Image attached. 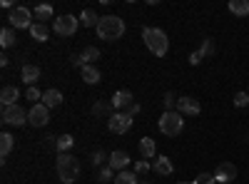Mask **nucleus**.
Listing matches in <instances>:
<instances>
[{"label": "nucleus", "mask_w": 249, "mask_h": 184, "mask_svg": "<svg viewBox=\"0 0 249 184\" xmlns=\"http://www.w3.org/2000/svg\"><path fill=\"white\" fill-rule=\"evenodd\" d=\"M130 125H132V115L130 112H112L107 117V130L112 134H124L130 130Z\"/></svg>", "instance_id": "0eeeda50"}, {"label": "nucleus", "mask_w": 249, "mask_h": 184, "mask_svg": "<svg viewBox=\"0 0 249 184\" xmlns=\"http://www.w3.org/2000/svg\"><path fill=\"white\" fill-rule=\"evenodd\" d=\"M112 177H115V169H112L110 165H107V167H100V174H97L100 182H110Z\"/></svg>", "instance_id": "7c9ffc66"}, {"label": "nucleus", "mask_w": 249, "mask_h": 184, "mask_svg": "<svg viewBox=\"0 0 249 184\" xmlns=\"http://www.w3.org/2000/svg\"><path fill=\"white\" fill-rule=\"evenodd\" d=\"M122 35H124V20L122 17H117V15L100 17V23H97V37L100 40L112 43V40H120Z\"/></svg>", "instance_id": "7ed1b4c3"}, {"label": "nucleus", "mask_w": 249, "mask_h": 184, "mask_svg": "<svg viewBox=\"0 0 249 184\" xmlns=\"http://www.w3.org/2000/svg\"><path fill=\"white\" fill-rule=\"evenodd\" d=\"M150 169H152V165H150V162H144V159L135 162V174H144V172H150Z\"/></svg>", "instance_id": "f704fd0d"}, {"label": "nucleus", "mask_w": 249, "mask_h": 184, "mask_svg": "<svg viewBox=\"0 0 249 184\" xmlns=\"http://www.w3.org/2000/svg\"><path fill=\"white\" fill-rule=\"evenodd\" d=\"M28 100H33V105H37V102H43V92H40L37 87H28Z\"/></svg>", "instance_id": "2f4dec72"}, {"label": "nucleus", "mask_w": 249, "mask_h": 184, "mask_svg": "<svg viewBox=\"0 0 249 184\" xmlns=\"http://www.w3.org/2000/svg\"><path fill=\"white\" fill-rule=\"evenodd\" d=\"M107 165H110L115 172L127 169V165H130V154L124 152V150H115V152L110 154V159H107Z\"/></svg>", "instance_id": "ddd939ff"}, {"label": "nucleus", "mask_w": 249, "mask_h": 184, "mask_svg": "<svg viewBox=\"0 0 249 184\" xmlns=\"http://www.w3.org/2000/svg\"><path fill=\"white\" fill-rule=\"evenodd\" d=\"M110 105H112L115 110H124V112H127V110L135 105V97H132L130 90H117V92L112 95V100H110Z\"/></svg>", "instance_id": "9d476101"}, {"label": "nucleus", "mask_w": 249, "mask_h": 184, "mask_svg": "<svg viewBox=\"0 0 249 184\" xmlns=\"http://www.w3.org/2000/svg\"><path fill=\"white\" fill-rule=\"evenodd\" d=\"M80 75H82V80H85L88 85H97L100 83V70L95 65H82L80 67Z\"/></svg>", "instance_id": "f3484780"}, {"label": "nucleus", "mask_w": 249, "mask_h": 184, "mask_svg": "<svg viewBox=\"0 0 249 184\" xmlns=\"http://www.w3.org/2000/svg\"><path fill=\"white\" fill-rule=\"evenodd\" d=\"M249 105V92H237L234 95V107H247Z\"/></svg>", "instance_id": "473e14b6"}, {"label": "nucleus", "mask_w": 249, "mask_h": 184, "mask_svg": "<svg viewBox=\"0 0 249 184\" xmlns=\"http://www.w3.org/2000/svg\"><path fill=\"white\" fill-rule=\"evenodd\" d=\"M37 80H40V67L37 65H23V83H28V87H35Z\"/></svg>", "instance_id": "a211bd4d"}, {"label": "nucleus", "mask_w": 249, "mask_h": 184, "mask_svg": "<svg viewBox=\"0 0 249 184\" xmlns=\"http://www.w3.org/2000/svg\"><path fill=\"white\" fill-rule=\"evenodd\" d=\"M115 184H140V179L135 177V172H127V169H122L115 174Z\"/></svg>", "instance_id": "cd10ccee"}, {"label": "nucleus", "mask_w": 249, "mask_h": 184, "mask_svg": "<svg viewBox=\"0 0 249 184\" xmlns=\"http://www.w3.org/2000/svg\"><path fill=\"white\" fill-rule=\"evenodd\" d=\"M202 63V52L199 50H195L192 55H190V65H199Z\"/></svg>", "instance_id": "4c0bfd02"}, {"label": "nucleus", "mask_w": 249, "mask_h": 184, "mask_svg": "<svg viewBox=\"0 0 249 184\" xmlns=\"http://www.w3.org/2000/svg\"><path fill=\"white\" fill-rule=\"evenodd\" d=\"M177 112L184 117V115H190V117H197L199 112H202V105L195 100V97H179V102H177Z\"/></svg>", "instance_id": "9b49d317"}, {"label": "nucleus", "mask_w": 249, "mask_h": 184, "mask_svg": "<svg viewBox=\"0 0 249 184\" xmlns=\"http://www.w3.org/2000/svg\"><path fill=\"white\" fill-rule=\"evenodd\" d=\"M90 159H92V167H102V162H105V152H102V150H95Z\"/></svg>", "instance_id": "e433bc0d"}, {"label": "nucleus", "mask_w": 249, "mask_h": 184, "mask_svg": "<svg viewBox=\"0 0 249 184\" xmlns=\"http://www.w3.org/2000/svg\"><path fill=\"white\" fill-rule=\"evenodd\" d=\"M30 37L37 40V43H45V40L50 37V28L43 25V23H35V25L30 28Z\"/></svg>", "instance_id": "412c9836"}, {"label": "nucleus", "mask_w": 249, "mask_h": 184, "mask_svg": "<svg viewBox=\"0 0 249 184\" xmlns=\"http://www.w3.org/2000/svg\"><path fill=\"white\" fill-rule=\"evenodd\" d=\"M152 169L160 174V177H170L172 174V159L170 157H155V162H152Z\"/></svg>", "instance_id": "2eb2a0df"}, {"label": "nucleus", "mask_w": 249, "mask_h": 184, "mask_svg": "<svg viewBox=\"0 0 249 184\" xmlns=\"http://www.w3.org/2000/svg\"><path fill=\"white\" fill-rule=\"evenodd\" d=\"M72 145H75V137H72V134H60L57 142H55V150H57V154H60V152H70Z\"/></svg>", "instance_id": "a878e982"}, {"label": "nucleus", "mask_w": 249, "mask_h": 184, "mask_svg": "<svg viewBox=\"0 0 249 184\" xmlns=\"http://www.w3.org/2000/svg\"><path fill=\"white\" fill-rule=\"evenodd\" d=\"M97 23H100V17H97L95 10L85 8V10L80 13V25H82V28H97Z\"/></svg>", "instance_id": "6ab92c4d"}, {"label": "nucleus", "mask_w": 249, "mask_h": 184, "mask_svg": "<svg viewBox=\"0 0 249 184\" xmlns=\"http://www.w3.org/2000/svg\"><path fill=\"white\" fill-rule=\"evenodd\" d=\"M48 119H50V110L43 105V102H37V105L30 107V112H28V122H30L33 127H45V125H48Z\"/></svg>", "instance_id": "1a4fd4ad"}, {"label": "nucleus", "mask_w": 249, "mask_h": 184, "mask_svg": "<svg viewBox=\"0 0 249 184\" xmlns=\"http://www.w3.org/2000/svg\"><path fill=\"white\" fill-rule=\"evenodd\" d=\"M3 125H15V127H23L28 122V112L20 107V105H10V107H3Z\"/></svg>", "instance_id": "6e6552de"}, {"label": "nucleus", "mask_w": 249, "mask_h": 184, "mask_svg": "<svg viewBox=\"0 0 249 184\" xmlns=\"http://www.w3.org/2000/svg\"><path fill=\"white\" fill-rule=\"evenodd\" d=\"M13 147H15V139H13V134L3 132V134H0V157L5 159V157L13 152Z\"/></svg>", "instance_id": "5701e85b"}, {"label": "nucleus", "mask_w": 249, "mask_h": 184, "mask_svg": "<svg viewBox=\"0 0 249 184\" xmlns=\"http://www.w3.org/2000/svg\"><path fill=\"white\" fill-rule=\"evenodd\" d=\"M55 169L62 184H72L80 177V162L70 154V152H60L55 159Z\"/></svg>", "instance_id": "f03ea898"}, {"label": "nucleus", "mask_w": 249, "mask_h": 184, "mask_svg": "<svg viewBox=\"0 0 249 184\" xmlns=\"http://www.w3.org/2000/svg\"><path fill=\"white\" fill-rule=\"evenodd\" d=\"M230 13H234V15H239V17H244V15H249V0H230Z\"/></svg>", "instance_id": "b1692460"}, {"label": "nucleus", "mask_w": 249, "mask_h": 184, "mask_svg": "<svg viewBox=\"0 0 249 184\" xmlns=\"http://www.w3.org/2000/svg\"><path fill=\"white\" fill-rule=\"evenodd\" d=\"M214 179H217V184H230L232 179H237V167L232 165V162H222V165L217 167Z\"/></svg>", "instance_id": "f8f14e48"}, {"label": "nucleus", "mask_w": 249, "mask_h": 184, "mask_svg": "<svg viewBox=\"0 0 249 184\" xmlns=\"http://www.w3.org/2000/svg\"><path fill=\"white\" fill-rule=\"evenodd\" d=\"M195 184H217V179H214V174H210V172H202V174L195 179Z\"/></svg>", "instance_id": "72a5a7b5"}, {"label": "nucleus", "mask_w": 249, "mask_h": 184, "mask_svg": "<svg viewBox=\"0 0 249 184\" xmlns=\"http://www.w3.org/2000/svg\"><path fill=\"white\" fill-rule=\"evenodd\" d=\"M140 110H142V107H140V105H137V102H135V105H132V107H130V110H127V112H130V115H132V117H135V115H137V112H140Z\"/></svg>", "instance_id": "58836bf2"}, {"label": "nucleus", "mask_w": 249, "mask_h": 184, "mask_svg": "<svg viewBox=\"0 0 249 184\" xmlns=\"http://www.w3.org/2000/svg\"><path fill=\"white\" fill-rule=\"evenodd\" d=\"M140 184H150V182H140Z\"/></svg>", "instance_id": "ea45409f"}, {"label": "nucleus", "mask_w": 249, "mask_h": 184, "mask_svg": "<svg viewBox=\"0 0 249 184\" xmlns=\"http://www.w3.org/2000/svg\"><path fill=\"white\" fill-rule=\"evenodd\" d=\"M53 5L43 3V5H35V20H40L43 25H48V20H53Z\"/></svg>", "instance_id": "4be33fe9"}, {"label": "nucleus", "mask_w": 249, "mask_h": 184, "mask_svg": "<svg viewBox=\"0 0 249 184\" xmlns=\"http://www.w3.org/2000/svg\"><path fill=\"white\" fill-rule=\"evenodd\" d=\"M18 97H20V90L15 85H5L3 90H0V102H3V107L18 105Z\"/></svg>", "instance_id": "4468645a"}, {"label": "nucleus", "mask_w": 249, "mask_h": 184, "mask_svg": "<svg viewBox=\"0 0 249 184\" xmlns=\"http://www.w3.org/2000/svg\"><path fill=\"white\" fill-rule=\"evenodd\" d=\"M43 105H45L48 110L62 105V92H60V90H48V92H43Z\"/></svg>", "instance_id": "aec40b11"}, {"label": "nucleus", "mask_w": 249, "mask_h": 184, "mask_svg": "<svg viewBox=\"0 0 249 184\" xmlns=\"http://www.w3.org/2000/svg\"><path fill=\"white\" fill-rule=\"evenodd\" d=\"M8 23H10V28H15V30H30L35 23H33V13L28 10V8H13L10 10V15H8Z\"/></svg>", "instance_id": "423d86ee"}, {"label": "nucleus", "mask_w": 249, "mask_h": 184, "mask_svg": "<svg viewBox=\"0 0 249 184\" xmlns=\"http://www.w3.org/2000/svg\"><path fill=\"white\" fill-rule=\"evenodd\" d=\"M179 102V97H175V92H167L162 97V105H164V112H175V105Z\"/></svg>", "instance_id": "c85d7f7f"}, {"label": "nucleus", "mask_w": 249, "mask_h": 184, "mask_svg": "<svg viewBox=\"0 0 249 184\" xmlns=\"http://www.w3.org/2000/svg\"><path fill=\"white\" fill-rule=\"evenodd\" d=\"M97 57H100V50H97L95 45H88L85 50L80 52V60H82V65H92Z\"/></svg>", "instance_id": "393cba45"}, {"label": "nucleus", "mask_w": 249, "mask_h": 184, "mask_svg": "<svg viewBox=\"0 0 249 184\" xmlns=\"http://www.w3.org/2000/svg\"><path fill=\"white\" fill-rule=\"evenodd\" d=\"M199 52H202V57H212L214 55V40H202V48H199Z\"/></svg>", "instance_id": "c756f323"}, {"label": "nucleus", "mask_w": 249, "mask_h": 184, "mask_svg": "<svg viewBox=\"0 0 249 184\" xmlns=\"http://www.w3.org/2000/svg\"><path fill=\"white\" fill-rule=\"evenodd\" d=\"M15 40L18 37H15V30L13 28H3V30H0V45H3L5 50L15 45Z\"/></svg>", "instance_id": "bb28decb"}, {"label": "nucleus", "mask_w": 249, "mask_h": 184, "mask_svg": "<svg viewBox=\"0 0 249 184\" xmlns=\"http://www.w3.org/2000/svg\"><path fill=\"white\" fill-rule=\"evenodd\" d=\"M110 107H112V105H105V102H95L92 112H95L97 117H102V115H107V112H110Z\"/></svg>", "instance_id": "c9c22d12"}, {"label": "nucleus", "mask_w": 249, "mask_h": 184, "mask_svg": "<svg viewBox=\"0 0 249 184\" xmlns=\"http://www.w3.org/2000/svg\"><path fill=\"white\" fill-rule=\"evenodd\" d=\"M142 40L147 50L155 55V57H164L170 50V40H167V33L160 30V28H144L142 30Z\"/></svg>", "instance_id": "f257e3e1"}, {"label": "nucleus", "mask_w": 249, "mask_h": 184, "mask_svg": "<svg viewBox=\"0 0 249 184\" xmlns=\"http://www.w3.org/2000/svg\"><path fill=\"white\" fill-rule=\"evenodd\" d=\"M77 28H80V17H75V15H60V17H55V23H53V30L60 37L75 35Z\"/></svg>", "instance_id": "39448f33"}, {"label": "nucleus", "mask_w": 249, "mask_h": 184, "mask_svg": "<svg viewBox=\"0 0 249 184\" xmlns=\"http://www.w3.org/2000/svg\"><path fill=\"white\" fill-rule=\"evenodd\" d=\"M140 154H142L144 159H152V157L157 154V145H155L152 137H142V139H140Z\"/></svg>", "instance_id": "dca6fc26"}, {"label": "nucleus", "mask_w": 249, "mask_h": 184, "mask_svg": "<svg viewBox=\"0 0 249 184\" xmlns=\"http://www.w3.org/2000/svg\"><path fill=\"white\" fill-rule=\"evenodd\" d=\"M192 184H195V182H192Z\"/></svg>", "instance_id": "a19ab883"}, {"label": "nucleus", "mask_w": 249, "mask_h": 184, "mask_svg": "<svg viewBox=\"0 0 249 184\" xmlns=\"http://www.w3.org/2000/svg\"><path fill=\"white\" fill-rule=\"evenodd\" d=\"M157 125H160V132L162 134H167V137H177L184 127V119L182 115L175 110V112H164L160 119H157Z\"/></svg>", "instance_id": "20e7f679"}]
</instances>
